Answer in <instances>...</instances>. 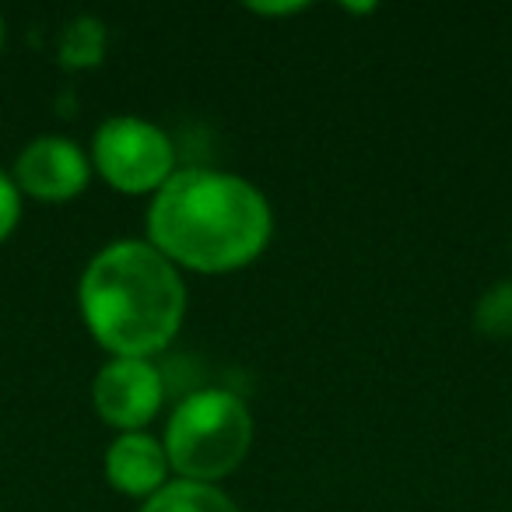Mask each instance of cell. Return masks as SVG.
<instances>
[{
	"instance_id": "6da1fadb",
	"label": "cell",
	"mask_w": 512,
	"mask_h": 512,
	"mask_svg": "<svg viewBox=\"0 0 512 512\" xmlns=\"http://www.w3.org/2000/svg\"><path fill=\"white\" fill-rule=\"evenodd\" d=\"M151 246L193 271H235L264 253L271 207L253 183L214 169L172 172L148 214Z\"/></svg>"
},
{
	"instance_id": "7a4b0ae2",
	"label": "cell",
	"mask_w": 512,
	"mask_h": 512,
	"mask_svg": "<svg viewBox=\"0 0 512 512\" xmlns=\"http://www.w3.org/2000/svg\"><path fill=\"white\" fill-rule=\"evenodd\" d=\"M186 292L176 267L151 242L106 246L81 278V313L92 334L120 358L162 351L183 323Z\"/></svg>"
},
{
	"instance_id": "3957f363",
	"label": "cell",
	"mask_w": 512,
	"mask_h": 512,
	"mask_svg": "<svg viewBox=\"0 0 512 512\" xmlns=\"http://www.w3.org/2000/svg\"><path fill=\"white\" fill-rule=\"evenodd\" d=\"M249 442H253L249 407L228 390H197L172 414L165 453L186 481L207 484L239 467Z\"/></svg>"
},
{
	"instance_id": "277c9868",
	"label": "cell",
	"mask_w": 512,
	"mask_h": 512,
	"mask_svg": "<svg viewBox=\"0 0 512 512\" xmlns=\"http://www.w3.org/2000/svg\"><path fill=\"white\" fill-rule=\"evenodd\" d=\"M95 165L123 193L162 190L172 176V141L148 120L113 116L95 134Z\"/></svg>"
},
{
	"instance_id": "5b68a950",
	"label": "cell",
	"mask_w": 512,
	"mask_h": 512,
	"mask_svg": "<svg viewBox=\"0 0 512 512\" xmlns=\"http://www.w3.org/2000/svg\"><path fill=\"white\" fill-rule=\"evenodd\" d=\"M95 407L116 428L137 432L162 407V372L144 358H113L95 376Z\"/></svg>"
},
{
	"instance_id": "8992f818",
	"label": "cell",
	"mask_w": 512,
	"mask_h": 512,
	"mask_svg": "<svg viewBox=\"0 0 512 512\" xmlns=\"http://www.w3.org/2000/svg\"><path fill=\"white\" fill-rule=\"evenodd\" d=\"M18 186L39 200H67L88 183V158L71 137H36L15 162Z\"/></svg>"
},
{
	"instance_id": "52a82bcc",
	"label": "cell",
	"mask_w": 512,
	"mask_h": 512,
	"mask_svg": "<svg viewBox=\"0 0 512 512\" xmlns=\"http://www.w3.org/2000/svg\"><path fill=\"white\" fill-rule=\"evenodd\" d=\"M165 470H169V453L144 432H127L106 453V477L127 495L162 491Z\"/></svg>"
},
{
	"instance_id": "ba28073f",
	"label": "cell",
	"mask_w": 512,
	"mask_h": 512,
	"mask_svg": "<svg viewBox=\"0 0 512 512\" xmlns=\"http://www.w3.org/2000/svg\"><path fill=\"white\" fill-rule=\"evenodd\" d=\"M141 512H239L235 502L204 481H172L148 498Z\"/></svg>"
},
{
	"instance_id": "9c48e42d",
	"label": "cell",
	"mask_w": 512,
	"mask_h": 512,
	"mask_svg": "<svg viewBox=\"0 0 512 512\" xmlns=\"http://www.w3.org/2000/svg\"><path fill=\"white\" fill-rule=\"evenodd\" d=\"M106 53V25L92 15H78L60 32V64L95 67Z\"/></svg>"
},
{
	"instance_id": "30bf717a",
	"label": "cell",
	"mask_w": 512,
	"mask_h": 512,
	"mask_svg": "<svg viewBox=\"0 0 512 512\" xmlns=\"http://www.w3.org/2000/svg\"><path fill=\"white\" fill-rule=\"evenodd\" d=\"M474 327L491 341L512 337V281H502L481 295V302L474 306Z\"/></svg>"
},
{
	"instance_id": "8fae6325",
	"label": "cell",
	"mask_w": 512,
	"mask_h": 512,
	"mask_svg": "<svg viewBox=\"0 0 512 512\" xmlns=\"http://www.w3.org/2000/svg\"><path fill=\"white\" fill-rule=\"evenodd\" d=\"M18 214H22V200H18V186L11 183L8 176H4V169H0V239L15 228Z\"/></svg>"
},
{
	"instance_id": "7c38bea8",
	"label": "cell",
	"mask_w": 512,
	"mask_h": 512,
	"mask_svg": "<svg viewBox=\"0 0 512 512\" xmlns=\"http://www.w3.org/2000/svg\"><path fill=\"white\" fill-rule=\"evenodd\" d=\"M0 39H4V29H0Z\"/></svg>"
}]
</instances>
